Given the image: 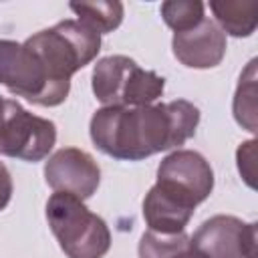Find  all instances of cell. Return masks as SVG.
Listing matches in <instances>:
<instances>
[{"instance_id":"cell-1","label":"cell","mask_w":258,"mask_h":258,"mask_svg":"<svg viewBox=\"0 0 258 258\" xmlns=\"http://www.w3.org/2000/svg\"><path fill=\"white\" fill-rule=\"evenodd\" d=\"M200 109L175 99L143 107H101L89 123L91 141L99 151L121 161H141L175 149L196 135Z\"/></svg>"},{"instance_id":"cell-2","label":"cell","mask_w":258,"mask_h":258,"mask_svg":"<svg viewBox=\"0 0 258 258\" xmlns=\"http://www.w3.org/2000/svg\"><path fill=\"white\" fill-rule=\"evenodd\" d=\"M46 222L67 258H103L111 248L107 222L73 194L54 191L48 198Z\"/></svg>"},{"instance_id":"cell-3","label":"cell","mask_w":258,"mask_h":258,"mask_svg":"<svg viewBox=\"0 0 258 258\" xmlns=\"http://www.w3.org/2000/svg\"><path fill=\"white\" fill-rule=\"evenodd\" d=\"M42 60L54 81L71 83V77L93 62L101 50V34L79 20L67 18L24 40Z\"/></svg>"},{"instance_id":"cell-4","label":"cell","mask_w":258,"mask_h":258,"mask_svg":"<svg viewBox=\"0 0 258 258\" xmlns=\"http://www.w3.org/2000/svg\"><path fill=\"white\" fill-rule=\"evenodd\" d=\"M91 87L103 107H143L163 95L165 79L125 54H111L93 67Z\"/></svg>"},{"instance_id":"cell-5","label":"cell","mask_w":258,"mask_h":258,"mask_svg":"<svg viewBox=\"0 0 258 258\" xmlns=\"http://www.w3.org/2000/svg\"><path fill=\"white\" fill-rule=\"evenodd\" d=\"M0 85L14 97L40 107L60 105L71 91V83L54 81L42 60L24 42L8 38H0Z\"/></svg>"},{"instance_id":"cell-6","label":"cell","mask_w":258,"mask_h":258,"mask_svg":"<svg viewBox=\"0 0 258 258\" xmlns=\"http://www.w3.org/2000/svg\"><path fill=\"white\" fill-rule=\"evenodd\" d=\"M56 143V125L28 113L18 101L0 95V153L22 161H42Z\"/></svg>"},{"instance_id":"cell-7","label":"cell","mask_w":258,"mask_h":258,"mask_svg":"<svg viewBox=\"0 0 258 258\" xmlns=\"http://www.w3.org/2000/svg\"><path fill=\"white\" fill-rule=\"evenodd\" d=\"M258 226L236 216L218 214L206 220L189 238V244L206 258H256Z\"/></svg>"},{"instance_id":"cell-8","label":"cell","mask_w":258,"mask_h":258,"mask_svg":"<svg viewBox=\"0 0 258 258\" xmlns=\"http://www.w3.org/2000/svg\"><path fill=\"white\" fill-rule=\"evenodd\" d=\"M44 179L54 191L89 200L101 183V167L91 153L79 147H62L44 163Z\"/></svg>"},{"instance_id":"cell-9","label":"cell","mask_w":258,"mask_h":258,"mask_svg":"<svg viewBox=\"0 0 258 258\" xmlns=\"http://www.w3.org/2000/svg\"><path fill=\"white\" fill-rule=\"evenodd\" d=\"M157 181L189 196L196 204L210 198L214 189V169L210 161L191 149H175L157 165Z\"/></svg>"},{"instance_id":"cell-10","label":"cell","mask_w":258,"mask_h":258,"mask_svg":"<svg viewBox=\"0 0 258 258\" xmlns=\"http://www.w3.org/2000/svg\"><path fill=\"white\" fill-rule=\"evenodd\" d=\"M196 202L175 187L155 181L143 200V220L149 230L159 234H179L189 224Z\"/></svg>"},{"instance_id":"cell-11","label":"cell","mask_w":258,"mask_h":258,"mask_svg":"<svg viewBox=\"0 0 258 258\" xmlns=\"http://www.w3.org/2000/svg\"><path fill=\"white\" fill-rule=\"evenodd\" d=\"M173 56L187 69H214L226 56V34L220 26L204 18L198 26L185 32H175L171 38Z\"/></svg>"},{"instance_id":"cell-12","label":"cell","mask_w":258,"mask_h":258,"mask_svg":"<svg viewBox=\"0 0 258 258\" xmlns=\"http://www.w3.org/2000/svg\"><path fill=\"white\" fill-rule=\"evenodd\" d=\"M216 24L224 34L250 36L258 24V4L254 0H214L210 2Z\"/></svg>"},{"instance_id":"cell-13","label":"cell","mask_w":258,"mask_h":258,"mask_svg":"<svg viewBox=\"0 0 258 258\" xmlns=\"http://www.w3.org/2000/svg\"><path fill=\"white\" fill-rule=\"evenodd\" d=\"M69 8L77 14V20L95 30L97 34L113 32L125 14L119 0H93V2H71Z\"/></svg>"},{"instance_id":"cell-14","label":"cell","mask_w":258,"mask_h":258,"mask_svg":"<svg viewBox=\"0 0 258 258\" xmlns=\"http://www.w3.org/2000/svg\"><path fill=\"white\" fill-rule=\"evenodd\" d=\"M232 111L240 127H244L250 133H256V58H252L240 75Z\"/></svg>"},{"instance_id":"cell-15","label":"cell","mask_w":258,"mask_h":258,"mask_svg":"<svg viewBox=\"0 0 258 258\" xmlns=\"http://www.w3.org/2000/svg\"><path fill=\"white\" fill-rule=\"evenodd\" d=\"M163 22L175 32H185L206 18V4L200 0H167L161 4Z\"/></svg>"},{"instance_id":"cell-16","label":"cell","mask_w":258,"mask_h":258,"mask_svg":"<svg viewBox=\"0 0 258 258\" xmlns=\"http://www.w3.org/2000/svg\"><path fill=\"white\" fill-rule=\"evenodd\" d=\"M189 246V236L185 232L179 234H159L147 230L139 240V258H173L181 250Z\"/></svg>"},{"instance_id":"cell-17","label":"cell","mask_w":258,"mask_h":258,"mask_svg":"<svg viewBox=\"0 0 258 258\" xmlns=\"http://www.w3.org/2000/svg\"><path fill=\"white\" fill-rule=\"evenodd\" d=\"M254 159H256V139L240 143V147L236 151L238 171L250 187H256V183H254Z\"/></svg>"},{"instance_id":"cell-18","label":"cell","mask_w":258,"mask_h":258,"mask_svg":"<svg viewBox=\"0 0 258 258\" xmlns=\"http://www.w3.org/2000/svg\"><path fill=\"white\" fill-rule=\"evenodd\" d=\"M12 189H14V185H12L10 171H8V167L0 161V212L10 204V200H12Z\"/></svg>"},{"instance_id":"cell-19","label":"cell","mask_w":258,"mask_h":258,"mask_svg":"<svg viewBox=\"0 0 258 258\" xmlns=\"http://www.w3.org/2000/svg\"><path fill=\"white\" fill-rule=\"evenodd\" d=\"M173 258H206V256H204L202 252H198V250H196V248L189 244L185 250H181V252H179V254H175Z\"/></svg>"}]
</instances>
